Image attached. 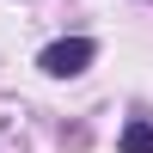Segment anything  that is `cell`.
<instances>
[{"label": "cell", "instance_id": "obj_2", "mask_svg": "<svg viewBox=\"0 0 153 153\" xmlns=\"http://www.w3.org/2000/svg\"><path fill=\"white\" fill-rule=\"evenodd\" d=\"M123 153H153V123H129L123 129Z\"/></svg>", "mask_w": 153, "mask_h": 153}, {"label": "cell", "instance_id": "obj_1", "mask_svg": "<svg viewBox=\"0 0 153 153\" xmlns=\"http://www.w3.org/2000/svg\"><path fill=\"white\" fill-rule=\"evenodd\" d=\"M92 55H98V49L86 43V37H61V43H49L43 55H37V68H43L49 80H74V74L92 68Z\"/></svg>", "mask_w": 153, "mask_h": 153}]
</instances>
